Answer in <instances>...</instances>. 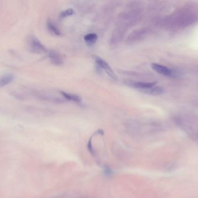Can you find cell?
<instances>
[{"mask_svg": "<svg viewBox=\"0 0 198 198\" xmlns=\"http://www.w3.org/2000/svg\"><path fill=\"white\" fill-rule=\"evenodd\" d=\"M140 13L139 9L136 7L127 9L121 14L117 26L113 32L110 41L112 45H117L121 42L129 27L135 24L139 19Z\"/></svg>", "mask_w": 198, "mask_h": 198, "instance_id": "1", "label": "cell"}, {"mask_svg": "<svg viewBox=\"0 0 198 198\" xmlns=\"http://www.w3.org/2000/svg\"><path fill=\"white\" fill-rule=\"evenodd\" d=\"M28 46L30 50L36 54H43L48 52L46 48L35 36H32L29 38Z\"/></svg>", "mask_w": 198, "mask_h": 198, "instance_id": "2", "label": "cell"}, {"mask_svg": "<svg viewBox=\"0 0 198 198\" xmlns=\"http://www.w3.org/2000/svg\"><path fill=\"white\" fill-rule=\"evenodd\" d=\"M92 57H93V58L94 59L95 62L97 64V65L99 66V68L103 69L107 73V74L111 79H114V80L117 79V75L115 73V72H114L113 69L105 60H104L103 59L99 57L97 55H93Z\"/></svg>", "mask_w": 198, "mask_h": 198, "instance_id": "3", "label": "cell"}, {"mask_svg": "<svg viewBox=\"0 0 198 198\" xmlns=\"http://www.w3.org/2000/svg\"><path fill=\"white\" fill-rule=\"evenodd\" d=\"M145 33H146V30L143 29L136 30L128 36L126 40L127 43L129 44H135L136 43H138L144 37Z\"/></svg>", "mask_w": 198, "mask_h": 198, "instance_id": "4", "label": "cell"}, {"mask_svg": "<svg viewBox=\"0 0 198 198\" xmlns=\"http://www.w3.org/2000/svg\"><path fill=\"white\" fill-rule=\"evenodd\" d=\"M151 68L155 72L165 76L173 77L175 75L174 72L172 69L161 64L153 63L151 64Z\"/></svg>", "mask_w": 198, "mask_h": 198, "instance_id": "5", "label": "cell"}, {"mask_svg": "<svg viewBox=\"0 0 198 198\" xmlns=\"http://www.w3.org/2000/svg\"><path fill=\"white\" fill-rule=\"evenodd\" d=\"M37 97L41 99L50 101L53 102H62L64 101V99L62 98V97L54 96L52 92H41L37 94Z\"/></svg>", "mask_w": 198, "mask_h": 198, "instance_id": "6", "label": "cell"}, {"mask_svg": "<svg viewBox=\"0 0 198 198\" xmlns=\"http://www.w3.org/2000/svg\"><path fill=\"white\" fill-rule=\"evenodd\" d=\"M157 82H144V81H136V82H129L127 84L131 87L139 89L140 91L146 90L155 86Z\"/></svg>", "mask_w": 198, "mask_h": 198, "instance_id": "7", "label": "cell"}, {"mask_svg": "<svg viewBox=\"0 0 198 198\" xmlns=\"http://www.w3.org/2000/svg\"><path fill=\"white\" fill-rule=\"evenodd\" d=\"M48 57L51 62L57 66H60L63 63V59L60 54L55 51H50L48 52Z\"/></svg>", "mask_w": 198, "mask_h": 198, "instance_id": "8", "label": "cell"}, {"mask_svg": "<svg viewBox=\"0 0 198 198\" xmlns=\"http://www.w3.org/2000/svg\"><path fill=\"white\" fill-rule=\"evenodd\" d=\"M140 91L146 94L151 95L153 96H158V95L162 94L164 92V90L161 87L155 86L151 88H149L146 90H141Z\"/></svg>", "mask_w": 198, "mask_h": 198, "instance_id": "9", "label": "cell"}, {"mask_svg": "<svg viewBox=\"0 0 198 198\" xmlns=\"http://www.w3.org/2000/svg\"><path fill=\"white\" fill-rule=\"evenodd\" d=\"M60 93L64 98V99H67L69 101H72L75 102L80 103L82 101L81 97L78 95L71 94L69 92H66L64 91H60Z\"/></svg>", "mask_w": 198, "mask_h": 198, "instance_id": "10", "label": "cell"}, {"mask_svg": "<svg viewBox=\"0 0 198 198\" xmlns=\"http://www.w3.org/2000/svg\"><path fill=\"white\" fill-rule=\"evenodd\" d=\"M46 26L49 32L52 34H54L56 36H60L61 32L60 31L58 27H57L50 19H48L46 22Z\"/></svg>", "mask_w": 198, "mask_h": 198, "instance_id": "11", "label": "cell"}, {"mask_svg": "<svg viewBox=\"0 0 198 198\" xmlns=\"http://www.w3.org/2000/svg\"><path fill=\"white\" fill-rule=\"evenodd\" d=\"M14 75L11 73L5 74L0 77V87H2L10 84L14 80Z\"/></svg>", "mask_w": 198, "mask_h": 198, "instance_id": "12", "label": "cell"}, {"mask_svg": "<svg viewBox=\"0 0 198 198\" xmlns=\"http://www.w3.org/2000/svg\"><path fill=\"white\" fill-rule=\"evenodd\" d=\"M98 36L95 33H89L84 36V38L86 44L89 46L94 45L97 41Z\"/></svg>", "mask_w": 198, "mask_h": 198, "instance_id": "13", "label": "cell"}, {"mask_svg": "<svg viewBox=\"0 0 198 198\" xmlns=\"http://www.w3.org/2000/svg\"><path fill=\"white\" fill-rule=\"evenodd\" d=\"M74 14V11L72 8H68L67 9H66L64 11H62L60 14V18H65L70 16H71Z\"/></svg>", "mask_w": 198, "mask_h": 198, "instance_id": "14", "label": "cell"}]
</instances>
